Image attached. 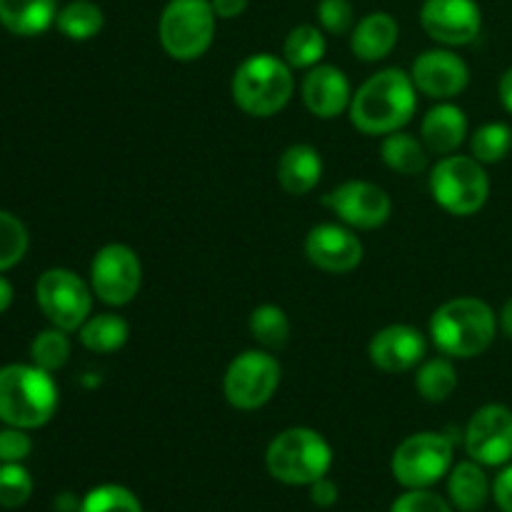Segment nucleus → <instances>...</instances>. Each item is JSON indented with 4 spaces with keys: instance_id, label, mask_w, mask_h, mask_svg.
<instances>
[{
    "instance_id": "1",
    "label": "nucleus",
    "mask_w": 512,
    "mask_h": 512,
    "mask_svg": "<svg viewBox=\"0 0 512 512\" xmlns=\"http://www.w3.org/2000/svg\"><path fill=\"white\" fill-rule=\"evenodd\" d=\"M418 108V88L410 73L385 68L370 75L350 100V123L365 135H390L403 130Z\"/></svg>"
},
{
    "instance_id": "2",
    "label": "nucleus",
    "mask_w": 512,
    "mask_h": 512,
    "mask_svg": "<svg viewBox=\"0 0 512 512\" xmlns=\"http://www.w3.org/2000/svg\"><path fill=\"white\" fill-rule=\"evenodd\" d=\"M498 315L485 300L453 298L440 305L430 318V338L443 355L470 360L483 355L498 335Z\"/></svg>"
},
{
    "instance_id": "3",
    "label": "nucleus",
    "mask_w": 512,
    "mask_h": 512,
    "mask_svg": "<svg viewBox=\"0 0 512 512\" xmlns=\"http://www.w3.org/2000/svg\"><path fill=\"white\" fill-rule=\"evenodd\" d=\"M58 410V385L53 373L33 363L0 368V423L35 430L50 423Z\"/></svg>"
},
{
    "instance_id": "4",
    "label": "nucleus",
    "mask_w": 512,
    "mask_h": 512,
    "mask_svg": "<svg viewBox=\"0 0 512 512\" xmlns=\"http://www.w3.org/2000/svg\"><path fill=\"white\" fill-rule=\"evenodd\" d=\"M295 90L293 68L273 53H255L235 68L230 93L235 105L253 118L278 115Z\"/></svg>"
},
{
    "instance_id": "5",
    "label": "nucleus",
    "mask_w": 512,
    "mask_h": 512,
    "mask_svg": "<svg viewBox=\"0 0 512 512\" xmlns=\"http://www.w3.org/2000/svg\"><path fill=\"white\" fill-rule=\"evenodd\" d=\"M268 473L285 485H313L333 465L328 440L313 428H288L275 435L265 453Z\"/></svg>"
},
{
    "instance_id": "6",
    "label": "nucleus",
    "mask_w": 512,
    "mask_h": 512,
    "mask_svg": "<svg viewBox=\"0 0 512 512\" xmlns=\"http://www.w3.org/2000/svg\"><path fill=\"white\" fill-rule=\"evenodd\" d=\"M215 15L210 0H168L158 20V38L165 53L180 63L203 58L215 38Z\"/></svg>"
},
{
    "instance_id": "7",
    "label": "nucleus",
    "mask_w": 512,
    "mask_h": 512,
    "mask_svg": "<svg viewBox=\"0 0 512 512\" xmlns=\"http://www.w3.org/2000/svg\"><path fill=\"white\" fill-rule=\"evenodd\" d=\"M430 193L445 213L468 218L488 203L490 178L473 155H443L430 170Z\"/></svg>"
},
{
    "instance_id": "8",
    "label": "nucleus",
    "mask_w": 512,
    "mask_h": 512,
    "mask_svg": "<svg viewBox=\"0 0 512 512\" xmlns=\"http://www.w3.org/2000/svg\"><path fill=\"white\" fill-rule=\"evenodd\" d=\"M455 443L443 433H415L395 448L390 470L403 488H430L453 468Z\"/></svg>"
},
{
    "instance_id": "9",
    "label": "nucleus",
    "mask_w": 512,
    "mask_h": 512,
    "mask_svg": "<svg viewBox=\"0 0 512 512\" xmlns=\"http://www.w3.org/2000/svg\"><path fill=\"white\" fill-rule=\"evenodd\" d=\"M93 288L68 268H50L35 283V300L50 325L73 333L93 315Z\"/></svg>"
},
{
    "instance_id": "10",
    "label": "nucleus",
    "mask_w": 512,
    "mask_h": 512,
    "mask_svg": "<svg viewBox=\"0 0 512 512\" xmlns=\"http://www.w3.org/2000/svg\"><path fill=\"white\" fill-rule=\"evenodd\" d=\"M280 375V363L268 350H245L225 370L223 393L233 408L258 410L273 400Z\"/></svg>"
},
{
    "instance_id": "11",
    "label": "nucleus",
    "mask_w": 512,
    "mask_h": 512,
    "mask_svg": "<svg viewBox=\"0 0 512 512\" xmlns=\"http://www.w3.org/2000/svg\"><path fill=\"white\" fill-rule=\"evenodd\" d=\"M143 285V265L138 253L125 243H108L90 263V288L105 305H128Z\"/></svg>"
},
{
    "instance_id": "12",
    "label": "nucleus",
    "mask_w": 512,
    "mask_h": 512,
    "mask_svg": "<svg viewBox=\"0 0 512 512\" xmlns=\"http://www.w3.org/2000/svg\"><path fill=\"white\" fill-rule=\"evenodd\" d=\"M465 450L470 460L500 468L512 460V410L503 403H488L473 413L465 428Z\"/></svg>"
},
{
    "instance_id": "13",
    "label": "nucleus",
    "mask_w": 512,
    "mask_h": 512,
    "mask_svg": "<svg viewBox=\"0 0 512 512\" xmlns=\"http://www.w3.org/2000/svg\"><path fill=\"white\" fill-rule=\"evenodd\" d=\"M325 208L333 210L348 228L375 230L388 223L393 200L380 185L368 180H345L323 198Z\"/></svg>"
},
{
    "instance_id": "14",
    "label": "nucleus",
    "mask_w": 512,
    "mask_h": 512,
    "mask_svg": "<svg viewBox=\"0 0 512 512\" xmlns=\"http://www.w3.org/2000/svg\"><path fill=\"white\" fill-rule=\"evenodd\" d=\"M423 30L440 45H470L483 28V13L475 0H425L420 8Z\"/></svg>"
},
{
    "instance_id": "15",
    "label": "nucleus",
    "mask_w": 512,
    "mask_h": 512,
    "mask_svg": "<svg viewBox=\"0 0 512 512\" xmlns=\"http://www.w3.org/2000/svg\"><path fill=\"white\" fill-rule=\"evenodd\" d=\"M410 78H413L418 93L433 100H453L455 95L468 88L470 68L453 50L433 48L415 58Z\"/></svg>"
},
{
    "instance_id": "16",
    "label": "nucleus",
    "mask_w": 512,
    "mask_h": 512,
    "mask_svg": "<svg viewBox=\"0 0 512 512\" xmlns=\"http://www.w3.org/2000/svg\"><path fill=\"white\" fill-rule=\"evenodd\" d=\"M305 255L315 268L325 273H350L363 260V243L353 228L338 223H320L305 238Z\"/></svg>"
},
{
    "instance_id": "17",
    "label": "nucleus",
    "mask_w": 512,
    "mask_h": 512,
    "mask_svg": "<svg viewBox=\"0 0 512 512\" xmlns=\"http://www.w3.org/2000/svg\"><path fill=\"white\" fill-rule=\"evenodd\" d=\"M428 353V340L413 325H388L378 330L368 345L370 363L383 373H408L418 368Z\"/></svg>"
},
{
    "instance_id": "18",
    "label": "nucleus",
    "mask_w": 512,
    "mask_h": 512,
    "mask_svg": "<svg viewBox=\"0 0 512 512\" xmlns=\"http://www.w3.org/2000/svg\"><path fill=\"white\" fill-rule=\"evenodd\" d=\"M300 95H303L305 108L320 120H333L343 115L350 108V100H353L348 75L335 68V65L325 63L308 70L303 85H300Z\"/></svg>"
},
{
    "instance_id": "19",
    "label": "nucleus",
    "mask_w": 512,
    "mask_h": 512,
    "mask_svg": "<svg viewBox=\"0 0 512 512\" xmlns=\"http://www.w3.org/2000/svg\"><path fill=\"white\" fill-rule=\"evenodd\" d=\"M465 138H468V115L450 100H438V105H433L420 123V140L433 155H453L465 143Z\"/></svg>"
},
{
    "instance_id": "20",
    "label": "nucleus",
    "mask_w": 512,
    "mask_h": 512,
    "mask_svg": "<svg viewBox=\"0 0 512 512\" xmlns=\"http://www.w3.org/2000/svg\"><path fill=\"white\" fill-rule=\"evenodd\" d=\"M398 35V20L385 10H375V13L363 15L350 30V50L355 53V58L365 60V63H378L393 53Z\"/></svg>"
},
{
    "instance_id": "21",
    "label": "nucleus",
    "mask_w": 512,
    "mask_h": 512,
    "mask_svg": "<svg viewBox=\"0 0 512 512\" xmlns=\"http://www.w3.org/2000/svg\"><path fill=\"white\" fill-rule=\"evenodd\" d=\"M323 178V158L318 148L295 143L283 150L278 160V183L290 195H308Z\"/></svg>"
},
{
    "instance_id": "22",
    "label": "nucleus",
    "mask_w": 512,
    "mask_h": 512,
    "mask_svg": "<svg viewBox=\"0 0 512 512\" xmlns=\"http://www.w3.org/2000/svg\"><path fill=\"white\" fill-rule=\"evenodd\" d=\"M58 18V0H0V25L20 38L45 33Z\"/></svg>"
},
{
    "instance_id": "23",
    "label": "nucleus",
    "mask_w": 512,
    "mask_h": 512,
    "mask_svg": "<svg viewBox=\"0 0 512 512\" xmlns=\"http://www.w3.org/2000/svg\"><path fill=\"white\" fill-rule=\"evenodd\" d=\"M448 475V495L455 508L460 512H480L485 508L490 493H493V485H490L483 465L475 460H465V463L453 465Z\"/></svg>"
},
{
    "instance_id": "24",
    "label": "nucleus",
    "mask_w": 512,
    "mask_h": 512,
    "mask_svg": "<svg viewBox=\"0 0 512 512\" xmlns=\"http://www.w3.org/2000/svg\"><path fill=\"white\" fill-rule=\"evenodd\" d=\"M78 338L80 343H83V348H88L90 353L110 355L128 343L130 325L128 320L120 318V315L115 313H98L90 315V318L80 325Z\"/></svg>"
},
{
    "instance_id": "25",
    "label": "nucleus",
    "mask_w": 512,
    "mask_h": 512,
    "mask_svg": "<svg viewBox=\"0 0 512 512\" xmlns=\"http://www.w3.org/2000/svg\"><path fill=\"white\" fill-rule=\"evenodd\" d=\"M380 155H383V163L400 175H420L428 168V148H425V143L415 135L403 133V130L385 135L383 145H380Z\"/></svg>"
},
{
    "instance_id": "26",
    "label": "nucleus",
    "mask_w": 512,
    "mask_h": 512,
    "mask_svg": "<svg viewBox=\"0 0 512 512\" xmlns=\"http://www.w3.org/2000/svg\"><path fill=\"white\" fill-rule=\"evenodd\" d=\"M325 50H328V43H325V35L318 25H295L288 35H285L283 43V60L290 65V68L310 70L315 65H320V60L325 58Z\"/></svg>"
},
{
    "instance_id": "27",
    "label": "nucleus",
    "mask_w": 512,
    "mask_h": 512,
    "mask_svg": "<svg viewBox=\"0 0 512 512\" xmlns=\"http://www.w3.org/2000/svg\"><path fill=\"white\" fill-rule=\"evenodd\" d=\"M415 388L420 398L428 403H445L458 388V370H455L453 358L438 355V358L423 360L415 375Z\"/></svg>"
},
{
    "instance_id": "28",
    "label": "nucleus",
    "mask_w": 512,
    "mask_h": 512,
    "mask_svg": "<svg viewBox=\"0 0 512 512\" xmlns=\"http://www.w3.org/2000/svg\"><path fill=\"white\" fill-rule=\"evenodd\" d=\"M103 25L105 15L93 0H70L68 5L58 10V18H55V28L68 40H78V43L95 38L103 30Z\"/></svg>"
},
{
    "instance_id": "29",
    "label": "nucleus",
    "mask_w": 512,
    "mask_h": 512,
    "mask_svg": "<svg viewBox=\"0 0 512 512\" xmlns=\"http://www.w3.org/2000/svg\"><path fill=\"white\" fill-rule=\"evenodd\" d=\"M250 335L255 338V343L263 345L265 350H280L285 348L290 338V320L285 315V310L280 305L265 303L250 313L248 320Z\"/></svg>"
},
{
    "instance_id": "30",
    "label": "nucleus",
    "mask_w": 512,
    "mask_h": 512,
    "mask_svg": "<svg viewBox=\"0 0 512 512\" xmlns=\"http://www.w3.org/2000/svg\"><path fill=\"white\" fill-rule=\"evenodd\" d=\"M512 150V128L508 123H485L470 135V155L483 165L500 163Z\"/></svg>"
},
{
    "instance_id": "31",
    "label": "nucleus",
    "mask_w": 512,
    "mask_h": 512,
    "mask_svg": "<svg viewBox=\"0 0 512 512\" xmlns=\"http://www.w3.org/2000/svg\"><path fill=\"white\" fill-rule=\"evenodd\" d=\"M68 360H70V338L65 330L55 328V325L48 330H40V333L33 338V343H30V363L48 370V373L60 370Z\"/></svg>"
},
{
    "instance_id": "32",
    "label": "nucleus",
    "mask_w": 512,
    "mask_h": 512,
    "mask_svg": "<svg viewBox=\"0 0 512 512\" xmlns=\"http://www.w3.org/2000/svg\"><path fill=\"white\" fill-rule=\"evenodd\" d=\"M30 248L28 228L18 215L0 210V275L15 268L25 258Z\"/></svg>"
},
{
    "instance_id": "33",
    "label": "nucleus",
    "mask_w": 512,
    "mask_h": 512,
    "mask_svg": "<svg viewBox=\"0 0 512 512\" xmlns=\"http://www.w3.org/2000/svg\"><path fill=\"white\" fill-rule=\"evenodd\" d=\"M80 512H143V505L123 485H98L83 498Z\"/></svg>"
},
{
    "instance_id": "34",
    "label": "nucleus",
    "mask_w": 512,
    "mask_h": 512,
    "mask_svg": "<svg viewBox=\"0 0 512 512\" xmlns=\"http://www.w3.org/2000/svg\"><path fill=\"white\" fill-rule=\"evenodd\" d=\"M33 495V478L23 463L0 465V508H20Z\"/></svg>"
},
{
    "instance_id": "35",
    "label": "nucleus",
    "mask_w": 512,
    "mask_h": 512,
    "mask_svg": "<svg viewBox=\"0 0 512 512\" xmlns=\"http://www.w3.org/2000/svg\"><path fill=\"white\" fill-rule=\"evenodd\" d=\"M318 23L325 33L345 35L355 28V10L350 0H320Z\"/></svg>"
},
{
    "instance_id": "36",
    "label": "nucleus",
    "mask_w": 512,
    "mask_h": 512,
    "mask_svg": "<svg viewBox=\"0 0 512 512\" xmlns=\"http://www.w3.org/2000/svg\"><path fill=\"white\" fill-rule=\"evenodd\" d=\"M390 512H453V508L438 493H430L428 488H415L400 495Z\"/></svg>"
},
{
    "instance_id": "37",
    "label": "nucleus",
    "mask_w": 512,
    "mask_h": 512,
    "mask_svg": "<svg viewBox=\"0 0 512 512\" xmlns=\"http://www.w3.org/2000/svg\"><path fill=\"white\" fill-rule=\"evenodd\" d=\"M30 453H33V440L28 430L13 425L0 430V463H23Z\"/></svg>"
},
{
    "instance_id": "38",
    "label": "nucleus",
    "mask_w": 512,
    "mask_h": 512,
    "mask_svg": "<svg viewBox=\"0 0 512 512\" xmlns=\"http://www.w3.org/2000/svg\"><path fill=\"white\" fill-rule=\"evenodd\" d=\"M493 498L503 512H512V463L500 470L493 483Z\"/></svg>"
},
{
    "instance_id": "39",
    "label": "nucleus",
    "mask_w": 512,
    "mask_h": 512,
    "mask_svg": "<svg viewBox=\"0 0 512 512\" xmlns=\"http://www.w3.org/2000/svg\"><path fill=\"white\" fill-rule=\"evenodd\" d=\"M308 488L310 500H313V505H318V508H330V505L338 503V485H335L333 480L320 478L315 480L313 485H308Z\"/></svg>"
},
{
    "instance_id": "40",
    "label": "nucleus",
    "mask_w": 512,
    "mask_h": 512,
    "mask_svg": "<svg viewBox=\"0 0 512 512\" xmlns=\"http://www.w3.org/2000/svg\"><path fill=\"white\" fill-rule=\"evenodd\" d=\"M220 20H233L248 10V0H210Z\"/></svg>"
},
{
    "instance_id": "41",
    "label": "nucleus",
    "mask_w": 512,
    "mask_h": 512,
    "mask_svg": "<svg viewBox=\"0 0 512 512\" xmlns=\"http://www.w3.org/2000/svg\"><path fill=\"white\" fill-rule=\"evenodd\" d=\"M498 95H500V103H503V108L512 115V68H508L503 75H500Z\"/></svg>"
},
{
    "instance_id": "42",
    "label": "nucleus",
    "mask_w": 512,
    "mask_h": 512,
    "mask_svg": "<svg viewBox=\"0 0 512 512\" xmlns=\"http://www.w3.org/2000/svg\"><path fill=\"white\" fill-rule=\"evenodd\" d=\"M80 505H83V500L75 498L73 493H60L55 498V512H80Z\"/></svg>"
},
{
    "instance_id": "43",
    "label": "nucleus",
    "mask_w": 512,
    "mask_h": 512,
    "mask_svg": "<svg viewBox=\"0 0 512 512\" xmlns=\"http://www.w3.org/2000/svg\"><path fill=\"white\" fill-rule=\"evenodd\" d=\"M13 295L15 293H13V285H10V280L0 275V315H3L10 305H13Z\"/></svg>"
},
{
    "instance_id": "44",
    "label": "nucleus",
    "mask_w": 512,
    "mask_h": 512,
    "mask_svg": "<svg viewBox=\"0 0 512 512\" xmlns=\"http://www.w3.org/2000/svg\"><path fill=\"white\" fill-rule=\"evenodd\" d=\"M498 325H500V330H503L505 338L512 340V298L503 305V310H500Z\"/></svg>"
}]
</instances>
